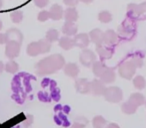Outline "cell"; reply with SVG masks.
Segmentation results:
<instances>
[{"label":"cell","mask_w":146,"mask_h":128,"mask_svg":"<svg viewBox=\"0 0 146 128\" xmlns=\"http://www.w3.org/2000/svg\"><path fill=\"white\" fill-rule=\"evenodd\" d=\"M131 61L134 65H135L136 68H141L143 66V58L141 56H139L138 54H134L131 57Z\"/></svg>","instance_id":"1f68e13d"},{"label":"cell","mask_w":146,"mask_h":128,"mask_svg":"<svg viewBox=\"0 0 146 128\" xmlns=\"http://www.w3.org/2000/svg\"><path fill=\"white\" fill-rule=\"evenodd\" d=\"M3 70H4V65H3V63L0 61V74L3 72Z\"/></svg>","instance_id":"f35d334b"},{"label":"cell","mask_w":146,"mask_h":128,"mask_svg":"<svg viewBox=\"0 0 146 128\" xmlns=\"http://www.w3.org/2000/svg\"><path fill=\"white\" fill-rule=\"evenodd\" d=\"M63 17H64L66 22L74 23L75 21H77V19H78V12L74 7H69V8H67L66 10L64 11Z\"/></svg>","instance_id":"ac0fdd59"},{"label":"cell","mask_w":146,"mask_h":128,"mask_svg":"<svg viewBox=\"0 0 146 128\" xmlns=\"http://www.w3.org/2000/svg\"><path fill=\"white\" fill-rule=\"evenodd\" d=\"M49 3V0H34V4L39 8H44Z\"/></svg>","instance_id":"836d02e7"},{"label":"cell","mask_w":146,"mask_h":128,"mask_svg":"<svg viewBox=\"0 0 146 128\" xmlns=\"http://www.w3.org/2000/svg\"><path fill=\"white\" fill-rule=\"evenodd\" d=\"M49 14H50V18L52 20L58 21L63 18L64 15V10L59 4H53L51 6L50 10H49Z\"/></svg>","instance_id":"4fadbf2b"},{"label":"cell","mask_w":146,"mask_h":128,"mask_svg":"<svg viewBox=\"0 0 146 128\" xmlns=\"http://www.w3.org/2000/svg\"><path fill=\"white\" fill-rule=\"evenodd\" d=\"M103 95L107 101L112 102V103H117V102L121 101L123 98V92H122L121 88H119L118 86H109V88H106Z\"/></svg>","instance_id":"3957f363"},{"label":"cell","mask_w":146,"mask_h":128,"mask_svg":"<svg viewBox=\"0 0 146 128\" xmlns=\"http://www.w3.org/2000/svg\"><path fill=\"white\" fill-rule=\"evenodd\" d=\"M79 1H81V2L85 3V4H90V3L93 1V0H79Z\"/></svg>","instance_id":"ab89813d"},{"label":"cell","mask_w":146,"mask_h":128,"mask_svg":"<svg viewBox=\"0 0 146 128\" xmlns=\"http://www.w3.org/2000/svg\"><path fill=\"white\" fill-rule=\"evenodd\" d=\"M27 54L30 57H36L38 56L39 54H41V49L40 46H39L38 42H32L27 46L26 49Z\"/></svg>","instance_id":"d6986e66"},{"label":"cell","mask_w":146,"mask_h":128,"mask_svg":"<svg viewBox=\"0 0 146 128\" xmlns=\"http://www.w3.org/2000/svg\"><path fill=\"white\" fill-rule=\"evenodd\" d=\"M59 46L63 49V50H71V49L74 47V42H73V39H71L68 36H63L62 38H60L59 40Z\"/></svg>","instance_id":"44dd1931"},{"label":"cell","mask_w":146,"mask_h":128,"mask_svg":"<svg viewBox=\"0 0 146 128\" xmlns=\"http://www.w3.org/2000/svg\"><path fill=\"white\" fill-rule=\"evenodd\" d=\"M2 6H3V1L2 0H0V9L2 8Z\"/></svg>","instance_id":"60d3db41"},{"label":"cell","mask_w":146,"mask_h":128,"mask_svg":"<svg viewBox=\"0 0 146 128\" xmlns=\"http://www.w3.org/2000/svg\"><path fill=\"white\" fill-rule=\"evenodd\" d=\"M117 40L118 36L115 31L107 30L103 34V44H105L106 46H113L114 44L117 43Z\"/></svg>","instance_id":"7c38bea8"},{"label":"cell","mask_w":146,"mask_h":128,"mask_svg":"<svg viewBox=\"0 0 146 128\" xmlns=\"http://www.w3.org/2000/svg\"><path fill=\"white\" fill-rule=\"evenodd\" d=\"M21 43L16 42V41H8L5 48V55L7 58L14 59L19 56L20 54Z\"/></svg>","instance_id":"5b68a950"},{"label":"cell","mask_w":146,"mask_h":128,"mask_svg":"<svg viewBox=\"0 0 146 128\" xmlns=\"http://www.w3.org/2000/svg\"><path fill=\"white\" fill-rule=\"evenodd\" d=\"M127 14L129 17H138L142 15L141 11L139 8V4H135V3H130L127 6Z\"/></svg>","instance_id":"603a6c76"},{"label":"cell","mask_w":146,"mask_h":128,"mask_svg":"<svg viewBox=\"0 0 146 128\" xmlns=\"http://www.w3.org/2000/svg\"><path fill=\"white\" fill-rule=\"evenodd\" d=\"M6 36L8 41H16V42L22 43L23 35L18 29H15V28L9 29L6 32Z\"/></svg>","instance_id":"e0dca14e"},{"label":"cell","mask_w":146,"mask_h":128,"mask_svg":"<svg viewBox=\"0 0 146 128\" xmlns=\"http://www.w3.org/2000/svg\"><path fill=\"white\" fill-rule=\"evenodd\" d=\"M7 42H8V39H7L6 34H1L0 33V44H7Z\"/></svg>","instance_id":"d590c367"},{"label":"cell","mask_w":146,"mask_h":128,"mask_svg":"<svg viewBox=\"0 0 146 128\" xmlns=\"http://www.w3.org/2000/svg\"><path fill=\"white\" fill-rule=\"evenodd\" d=\"M39 46L41 49V54H45V53H48L51 49V43H49L46 39H43V40H39Z\"/></svg>","instance_id":"f546056e"},{"label":"cell","mask_w":146,"mask_h":128,"mask_svg":"<svg viewBox=\"0 0 146 128\" xmlns=\"http://www.w3.org/2000/svg\"><path fill=\"white\" fill-rule=\"evenodd\" d=\"M103 34L104 33L100 29H93V30L90 31L88 36H89L90 41L94 43L97 47L103 45Z\"/></svg>","instance_id":"8fae6325"},{"label":"cell","mask_w":146,"mask_h":128,"mask_svg":"<svg viewBox=\"0 0 146 128\" xmlns=\"http://www.w3.org/2000/svg\"><path fill=\"white\" fill-rule=\"evenodd\" d=\"M145 106H146V101H145Z\"/></svg>","instance_id":"ee69618b"},{"label":"cell","mask_w":146,"mask_h":128,"mask_svg":"<svg viewBox=\"0 0 146 128\" xmlns=\"http://www.w3.org/2000/svg\"><path fill=\"white\" fill-rule=\"evenodd\" d=\"M73 42H74V46L78 47V48L85 49L86 47L89 45L90 39L89 36L85 33H81V34H76L73 38Z\"/></svg>","instance_id":"ba28073f"},{"label":"cell","mask_w":146,"mask_h":128,"mask_svg":"<svg viewBox=\"0 0 146 128\" xmlns=\"http://www.w3.org/2000/svg\"><path fill=\"white\" fill-rule=\"evenodd\" d=\"M129 101L132 102L134 105H136L138 107V106L145 103V97H144L143 94L139 93V92H134V93H132L131 95H130Z\"/></svg>","instance_id":"7402d4cb"},{"label":"cell","mask_w":146,"mask_h":128,"mask_svg":"<svg viewBox=\"0 0 146 128\" xmlns=\"http://www.w3.org/2000/svg\"><path fill=\"white\" fill-rule=\"evenodd\" d=\"M105 128H120V127L116 123H110V124H108Z\"/></svg>","instance_id":"74e56055"},{"label":"cell","mask_w":146,"mask_h":128,"mask_svg":"<svg viewBox=\"0 0 146 128\" xmlns=\"http://www.w3.org/2000/svg\"><path fill=\"white\" fill-rule=\"evenodd\" d=\"M139 8H140V11H141L142 14H143V13H146V1H145V2L140 3Z\"/></svg>","instance_id":"8d00e7d4"},{"label":"cell","mask_w":146,"mask_h":128,"mask_svg":"<svg viewBox=\"0 0 146 128\" xmlns=\"http://www.w3.org/2000/svg\"><path fill=\"white\" fill-rule=\"evenodd\" d=\"M78 28L77 26L75 25V23L72 22H65L64 25L62 27V32L65 36H75L77 34Z\"/></svg>","instance_id":"2e32d148"},{"label":"cell","mask_w":146,"mask_h":128,"mask_svg":"<svg viewBox=\"0 0 146 128\" xmlns=\"http://www.w3.org/2000/svg\"><path fill=\"white\" fill-rule=\"evenodd\" d=\"M10 18H11V20H12L13 23H20L23 19L22 11H19V10L12 11L11 14H10Z\"/></svg>","instance_id":"4dcf8cb0"},{"label":"cell","mask_w":146,"mask_h":128,"mask_svg":"<svg viewBox=\"0 0 146 128\" xmlns=\"http://www.w3.org/2000/svg\"><path fill=\"white\" fill-rule=\"evenodd\" d=\"M133 86L137 89H143L146 86V80L142 76H137L133 78Z\"/></svg>","instance_id":"484cf974"},{"label":"cell","mask_w":146,"mask_h":128,"mask_svg":"<svg viewBox=\"0 0 146 128\" xmlns=\"http://www.w3.org/2000/svg\"><path fill=\"white\" fill-rule=\"evenodd\" d=\"M75 88L79 93L82 94L91 92V90H90V82L87 78H78V80H76Z\"/></svg>","instance_id":"9c48e42d"},{"label":"cell","mask_w":146,"mask_h":128,"mask_svg":"<svg viewBox=\"0 0 146 128\" xmlns=\"http://www.w3.org/2000/svg\"><path fill=\"white\" fill-rule=\"evenodd\" d=\"M0 128H3L2 127V124H0Z\"/></svg>","instance_id":"7bdbcfd3"},{"label":"cell","mask_w":146,"mask_h":128,"mask_svg":"<svg viewBox=\"0 0 146 128\" xmlns=\"http://www.w3.org/2000/svg\"><path fill=\"white\" fill-rule=\"evenodd\" d=\"M133 27L131 26V24L125 21L123 22L118 28V33H119V36L122 39H129L131 37L132 34H134V29H132Z\"/></svg>","instance_id":"30bf717a"},{"label":"cell","mask_w":146,"mask_h":128,"mask_svg":"<svg viewBox=\"0 0 146 128\" xmlns=\"http://www.w3.org/2000/svg\"><path fill=\"white\" fill-rule=\"evenodd\" d=\"M98 20L101 23H109L112 20V15L110 12L104 10L98 13Z\"/></svg>","instance_id":"83f0119b"},{"label":"cell","mask_w":146,"mask_h":128,"mask_svg":"<svg viewBox=\"0 0 146 128\" xmlns=\"http://www.w3.org/2000/svg\"><path fill=\"white\" fill-rule=\"evenodd\" d=\"M64 74L70 78H76L79 74V68L74 63H68L64 66Z\"/></svg>","instance_id":"9a60e30c"},{"label":"cell","mask_w":146,"mask_h":128,"mask_svg":"<svg viewBox=\"0 0 146 128\" xmlns=\"http://www.w3.org/2000/svg\"><path fill=\"white\" fill-rule=\"evenodd\" d=\"M64 58L61 55L55 54L39 61L36 64L35 70H36V72L39 76H43V74H54V72H56L60 69L64 68Z\"/></svg>","instance_id":"6da1fadb"},{"label":"cell","mask_w":146,"mask_h":128,"mask_svg":"<svg viewBox=\"0 0 146 128\" xmlns=\"http://www.w3.org/2000/svg\"><path fill=\"white\" fill-rule=\"evenodd\" d=\"M37 19H38V21H40V22H45V21H47L48 19H50V14H49V11H46V10L40 11V12L38 13Z\"/></svg>","instance_id":"d6a6232c"},{"label":"cell","mask_w":146,"mask_h":128,"mask_svg":"<svg viewBox=\"0 0 146 128\" xmlns=\"http://www.w3.org/2000/svg\"><path fill=\"white\" fill-rule=\"evenodd\" d=\"M107 68L106 65L103 62H94V64L92 65V72H93L94 76L100 78L101 74H103V72L105 71V69Z\"/></svg>","instance_id":"ffe728a7"},{"label":"cell","mask_w":146,"mask_h":128,"mask_svg":"<svg viewBox=\"0 0 146 128\" xmlns=\"http://www.w3.org/2000/svg\"><path fill=\"white\" fill-rule=\"evenodd\" d=\"M1 29H2V22L0 21V30H1Z\"/></svg>","instance_id":"b9f144b4"},{"label":"cell","mask_w":146,"mask_h":128,"mask_svg":"<svg viewBox=\"0 0 146 128\" xmlns=\"http://www.w3.org/2000/svg\"><path fill=\"white\" fill-rule=\"evenodd\" d=\"M105 84L100 80H98V78H95V80H93L90 82V90L95 95H103L104 92H105Z\"/></svg>","instance_id":"8992f818"},{"label":"cell","mask_w":146,"mask_h":128,"mask_svg":"<svg viewBox=\"0 0 146 128\" xmlns=\"http://www.w3.org/2000/svg\"><path fill=\"white\" fill-rule=\"evenodd\" d=\"M63 2H64L65 5L69 7H75L79 2V0H63Z\"/></svg>","instance_id":"e575fe53"},{"label":"cell","mask_w":146,"mask_h":128,"mask_svg":"<svg viewBox=\"0 0 146 128\" xmlns=\"http://www.w3.org/2000/svg\"><path fill=\"white\" fill-rule=\"evenodd\" d=\"M79 61L84 67L90 68L94 64V62H96V56L91 50L84 49L79 55Z\"/></svg>","instance_id":"277c9868"},{"label":"cell","mask_w":146,"mask_h":128,"mask_svg":"<svg viewBox=\"0 0 146 128\" xmlns=\"http://www.w3.org/2000/svg\"><path fill=\"white\" fill-rule=\"evenodd\" d=\"M96 52L99 55L100 59H101L102 61L109 60V59L112 58V56H113V54H114L113 48L108 47V46H104V44L101 45V46L96 47Z\"/></svg>","instance_id":"52a82bcc"},{"label":"cell","mask_w":146,"mask_h":128,"mask_svg":"<svg viewBox=\"0 0 146 128\" xmlns=\"http://www.w3.org/2000/svg\"><path fill=\"white\" fill-rule=\"evenodd\" d=\"M59 39V32L55 29H50V30L47 31L46 33V40L49 43L56 42Z\"/></svg>","instance_id":"4316f807"},{"label":"cell","mask_w":146,"mask_h":128,"mask_svg":"<svg viewBox=\"0 0 146 128\" xmlns=\"http://www.w3.org/2000/svg\"><path fill=\"white\" fill-rule=\"evenodd\" d=\"M92 125H93L94 128H105L106 125H107V121L103 116L97 115L92 120Z\"/></svg>","instance_id":"d4e9b609"},{"label":"cell","mask_w":146,"mask_h":128,"mask_svg":"<svg viewBox=\"0 0 146 128\" xmlns=\"http://www.w3.org/2000/svg\"><path fill=\"white\" fill-rule=\"evenodd\" d=\"M19 67H18V64L14 61H9L6 65H5V70L6 72H10V74H15V72L18 71Z\"/></svg>","instance_id":"f1b7e54d"},{"label":"cell","mask_w":146,"mask_h":128,"mask_svg":"<svg viewBox=\"0 0 146 128\" xmlns=\"http://www.w3.org/2000/svg\"><path fill=\"white\" fill-rule=\"evenodd\" d=\"M99 78L104 84H112L116 80L115 72H114V70L112 68H108L107 67Z\"/></svg>","instance_id":"5bb4252c"},{"label":"cell","mask_w":146,"mask_h":128,"mask_svg":"<svg viewBox=\"0 0 146 128\" xmlns=\"http://www.w3.org/2000/svg\"><path fill=\"white\" fill-rule=\"evenodd\" d=\"M136 67L131 61H125L122 64H120L119 68H118V72H119L120 76L125 80H131L133 76L135 74L136 72Z\"/></svg>","instance_id":"7a4b0ae2"},{"label":"cell","mask_w":146,"mask_h":128,"mask_svg":"<svg viewBox=\"0 0 146 128\" xmlns=\"http://www.w3.org/2000/svg\"><path fill=\"white\" fill-rule=\"evenodd\" d=\"M121 110H122V112H124L125 114H133V113H135L136 110H137V106L134 105L132 102H130L129 100H128V101L124 102L121 105Z\"/></svg>","instance_id":"cb8c5ba5"}]
</instances>
